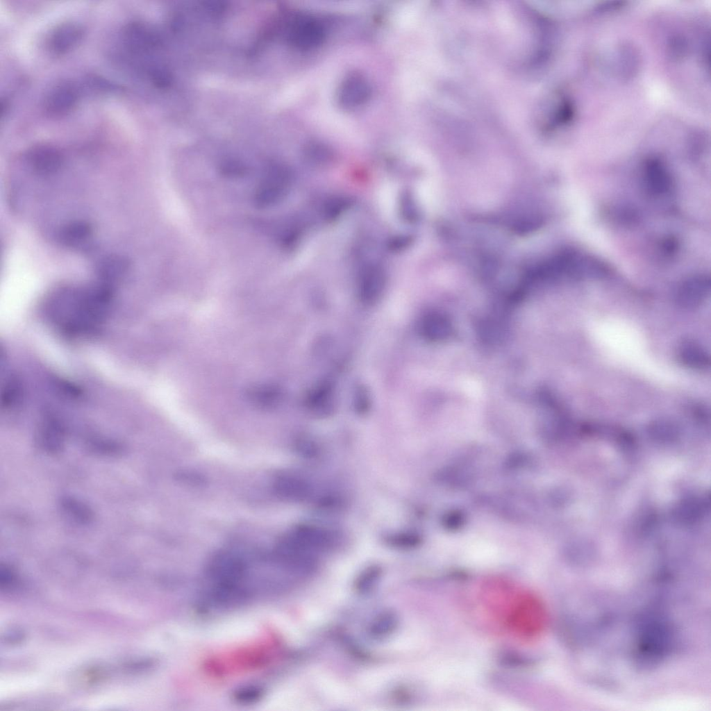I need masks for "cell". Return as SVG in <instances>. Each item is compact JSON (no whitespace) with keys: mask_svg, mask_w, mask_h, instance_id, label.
<instances>
[{"mask_svg":"<svg viewBox=\"0 0 711 711\" xmlns=\"http://www.w3.org/2000/svg\"><path fill=\"white\" fill-rule=\"evenodd\" d=\"M112 298L111 285L64 288L53 294L44 306L50 323L63 334L81 336L96 332L107 317Z\"/></svg>","mask_w":711,"mask_h":711,"instance_id":"1","label":"cell"},{"mask_svg":"<svg viewBox=\"0 0 711 711\" xmlns=\"http://www.w3.org/2000/svg\"><path fill=\"white\" fill-rule=\"evenodd\" d=\"M292 174L284 165L271 163L266 168L253 195V202L260 208L279 203L287 194Z\"/></svg>","mask_w":711,"mask_h":711,"instance_id":"2","label":"cell"},{"mask_svg":"<svg viewBox=\"0 0 711 711\" xmlns=\"http://www.w3.org/2000/svg\"><path fill=\"white\" fill-rule=\"evenodd\" d=\"M387 285V275L382 267L369 264L359 271L357 294L365 305L371 306L381 298Z\"/></svg>","mask_w":711,"mask_h":711,"instance_id":"3","label":"cell"},{"mask_svg":"<svg viewBox=\"0 0 711 711\" xmlns=\"http://www.w3.org/2000/svg\"><path fill=\"white\" fill-rule=\"evenodd\" d=\"M325 37V28L317 19L302 17L291 24L288 39L292 44L301 49H309L319 44Z\"/></svg>","mask_w":711,"mask_h":711,"instance_id":"4","label":"cell"},{"mask_svg":"<svg viewBox=\"0 0 711 711\" xmlns=\"http://www.w3.org/2000/svg\"><path fill=\"white\" fill-rule=\"evenodd\" d=\"M304 401L311 414L321 417L331 415L337 401L333 384L329 380L317 383L307 393Z\"/></svg>","mask_w":711,"mask_h":711,"instance_id":"5","label":"cell"},{"mask_svg":"<svg viewBox=\"0 0 711 711\" xmlns=\"http://www.w3.org/2000/svg\"><path fill=\"white\" fill-rule=\"evenodd\" d=\"M78 98L76 87L69 83H62L53 87L47 94L44 108L51 116H63L73 110Z\"/></svg>","mask_w":711,"mask_h":711,"instance_id":"6","label":"cell"},{"mask_svg":"<svg viewBox=\"0 0 711 711\" xmlns=\"http://www.w3.org/2000/svg\"><path fill=\"white\" fill-rule=\"evenodd\" d=\"M370 86L362 74L352 73L342 82L338 90V99L346 108L358 106L368 99Z\"/></svg>","mask_w":711,"mask_h":711,"instance_id":"7","label":"cell"},{"mask_svg":"<svg viewBox=\"0 0 711 711\" xmlns=\"http://www.w3.org/2000/svg\"><path fill=\"white\" fill-rule=\"evenodd\" d=\"M122 37L126 49L135 54L145 53L157 43L155 33L147 25L137 22L126 25Z\"/></svg>","mask_w":711,"mask_h":711,"instance_id":"8","label":"cell"},{"mask_svg":"<svg viewBox=\"0 0 711 711\" xmlns=\"http://www.w3.org/2000/svg\"><path fill=\"white\" fill-rule=\"evenodd\" d=\"M28 160L32 168L39 174L50 175L60 169L62 156L55 147L49 144H38L28 153Z\"/></svg>","mask_w":711,"mask_h":711,"instance_id":"9","label":"cell"},{"mask_svg":"<svg viewBox=\"0 0 711 711\" xmlns=\"http://www.w3.org/2000/svg\"><path fill=\"white\" fill-rule=\"evenodd\" d=\"M83 34V28L79 24L62 23L58 26L50 35V49L58 55L66 53L80 42Z\"/></svg>","mask_w":711,"mask_h":711,"instance_id":"10","label":"cell"},{"mask_svg":"<svg viewBox=\"0 0 711 711\" xmlns=\"http://www.w3.org/2000/svg\"><path fill=\"white\" fill-rule=\"evenodd\" d=\"M301 544L316 553L328 549L333 543L331 535L315 525H299L288 533Z\"/></svg>","mask_w":711,"mask_h":711,"instance_id":"11","label":"cell"},{"mask_svg":"<svg viewBox=\"0 0 711 711\" xmlns=\"http://www.w3.org/2000/svg\"><path fill=\"white\" fill-rule=\"evenodd\" d=\"M274 489L281 498L291 501H302L312 494V487L305 479L292 475L278 476L274 481Z\"/></svg>","mask_w":711,"mask_h":711,"instance_id":"12","label":"cell"},{"mask_svg":"<svg viewBox=\"0 0 711 711\" xmlns=\"http://www.w3.org/2000/svg\"><path fill=\"white\" fill-rule=\"evenodd\" d=\"M544 610L539 603L533 599H528L519 605L515 614L512 617V624L520 629L524 634H533L542 626Z\"/></svg>","mask_w":711,"mask_h":711,"instance_id":"13","label":"cell"},{"mask_svg":"<svg viewBox=\"0 0 711 711\" xmlns=\"http://www.w3.org/2000/svg\"><path fill=\"white\" fill-rule=\"evenodd\" d=\"M710 280L704 276L692 278L685 282L677 293L678 303L685 308H694L706 299L710 291Z\"/></svg>","mask_w":711,"mask_h":711,"instance_id":"14","label":"cell"},{"mask_svg":"<svg viewBox=\"0 0 711 711\" xmlns=\"http://www.w3.org/2000/svg\"><path fill=\"white\" fill-rule=\"evenodd\" d=\"M677 356L683 365L692 369H704L710 365V358L706 351L700 344L692 340H684L678 345Z\"/></svg>","mask_w":711,"mask_h":711,"instance_id":"15","label":"cell"},{"mask_svg":"<svg viewBox=\"0 0 711 711\" xmlns=\"http://www.w3.org/2000/svg\"><path fill=\"white\" fill-rule=\"evenodd\" d=\"M129 267L127 258L119 255H110L100 260L97 269L102 283L112 286L126 275Z\"/></svg>","mask_w":711,"mask_h":711,"instance_id":"16","label":"cell"},{"mask_svg":"<svg viewBox=\"0 0 711 711\" xmlns=\"http://www.w3.org/2000/svg\"><path fill=\"white\" fill-rule=\"evenodd\" d=\"M92 234V227L87 221H72L60 231V241L67 246H78L86 242Z\"/></svg>","mask_w":711,"mask_h":711,"instance_id":"17","label":"cell"},{"mask_svg":"<svg viewBox=\"0 0 711 711\" xmlns=\"http://www.w3.org/2000/svg\"><path fill=\"white\" fill-rule=\"evenodd\" d=\"M646 177L647 185L651 192L660 194L668 190L670 185L669 177L658 160L648 161L646 165Z\"/></svg>","mask_w":711,"mask_h":711,"instance_id":"18","label":"cell"},{"mask_svg":"<svg viewBox=\"0 0 711 711\" xmlns=\"http://www.w3.org/2000/svg\"><path fill=\"white\" fill-rule=\"evenodd\" d=\"M40 436L44 445L50 450L56 451L62 443L63 430L58 421L53 417H47L42 423Z\"/></svg>","mask_w":711,"mask_h":711,"instance_id":"19","label":"cell"},{"mask_svg":"<svg viewBox=\"0 0 711 711\" xmlns=\"http://www.w3.org/2000/svg\"><path fill=\"white\" fill-rule=\"evenodd\" d=\"M22 394L21 383L14 376H10L6 380L1 392V405L6 408H11L19 403Z\"/></svg>","mask_w":711,"mask_h":711,"instance_id":"20","label":"cell"},{"mask_svg":"<svg viewBox=\"0 0 711 711\" xmlns=\"http://www.w3.org/2000/svg\"><path fill=\"white\" fill-rule=\"evenodd\" d=\"M280 394L278 389L271 386L257 387L249 392L251 400L262 407L276 405L279 401Z\"/></svg>","mask_w":711,"mask_h":711,"instance_id":"21","label":"cell"},{"mask_svg":"<svg viewBox=\"0 0 711 711\" xmlns=\"http://www.w3.org/2000/svg\"><path fill=\"white\" fill-rule=\"evenodd\" d=\"M353 403L356 412L364 414L371 406V399L368 390L363 385H357L353 393Z\"/></svg>","mask_w":711,"mask_h":711,"instance_id":"22","label":"cell"},{"mask_svg":"<svg viewBox=\"0 0 711 711\" xmlns=\"http://www.w3.org/2000/svg\"><path fill=\"white\" fill-rule=\"evenodd\" d=\"M389 542L399 547H412L417 545L419 537L412 533H397L390 537Z\"/></svg>","mask_w":711,"mask_h":711,"instance_id":"23","label":"cell"},{"mask_svg":"<svg viewBox=\"0 0 711 711\" xmlns=\"http://www.w3.org/2000/svg\"><path fill=\"white\" fill-rule=\"evenodd\" d=\"M298 451L303 455L308 458H313L318 453V447L316 444L307 437L300 438L296 443Z\"/></svg>","mask_w":711,"mask_h":711,"instance_id":"24","label":"cell"},{"mask_svg":"<svg viewBox=\"0 0 711 711\" xmlns=\"http://www.w3.org/2000/svg\"><path fill=\"white\" fill-rule=\"evenodd\" d=\"M651 431L656 437H671L674 436L676 433V428L670 423L666 421H659L653 425Z\"/></svg>","mask_w":711,"mask_h":711,"instance_id":"25","label":"cell"},{"mask_svg":"<svg viewBox=\"0 0 711 711\" xmlns=\"http://www.w3.org/2000/svg\"><path fill=\"white\" fill-rule=\"evenodd\" d=\"M65 503L67 510H69L74 515H76L78 519H90V513L89 510L81 503H78V502L74 501L72 499H67Z\"/></svg>","mask_w":711,"mask_h":711,"instance_id":"26","label":"cell"},{"mask_svg":"<svg viewBox=\"0 0 711 711\" xmlns=\"http://www.w3.org/2000/svg\"><path fill=\"white\" fill-rule=\"evenodd\" d=\"M464 516L459 512H452L449 513L445 519H444V524L448 528L455 529L462 526L464 522Z\"/></svg>","mask_w":711,"mask_h":711,"instance_id":"27","label":"cell"},{"mask_svg":"<svg viewBox=\"0 0 711 711\" xmlns=\"http://www.w3.org/2000/svg\"><path fill=\"white\" fill-rule=\"evenodd\" d=\"M14 580V576L12 571L8 567H1L0 570V584L3 587H8L12 583Z\"/></svg>","mask_w":711,"mask_h":711,"instance_id":"28","label":"cell"}]
</instances>
